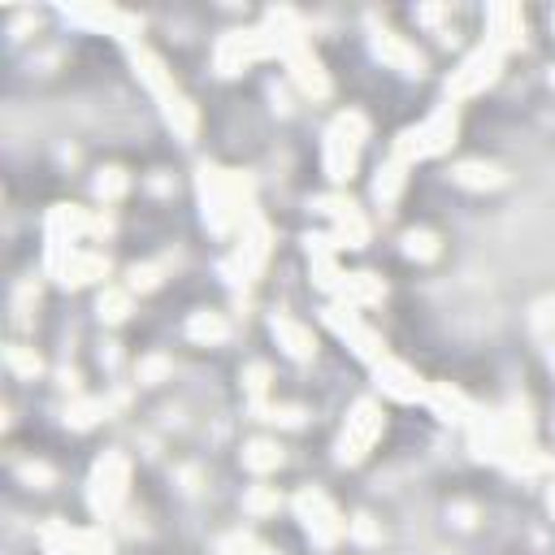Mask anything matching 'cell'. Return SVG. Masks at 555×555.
<instances>
[{
	"label": "cell",
	"mask_w": 555,
	"mask_h": 555,
	"mask_svg": "<svg viewBox=\"0 0 555 555\" xmlns=\"http://www.w3.org/2000/svg\"><path fill=\"white\" fill-rule=\"evenodd\" d=\"M265 387H269V369H265V364H252V369H248V395H252L257 404H261Z\"/></svg>",
	"instance_id": "30"
},
{
	"label": "cell",
	"mask_w": 555,
	"mask_h": 555,
	"mask_svg": "<svg viewBox=\"0 0 555 555\" xmlns=\"http://www.w3.org/2000/svg\"><path fill=\"white\" fill-rule=\"evenodd\" d=\"M131 313V295L127 291H104L100 295V317L104 322H122Z\"/></svg>",
	"instance_id": "24"
},
{
	"label": "cell",
	"mask_w": 555,
	"mask_h": 555,
	"mask_svg": "<svg viewBox=\"0 0 555 555\" xmlns=\"http://www.w3.org/2000/svg\"><path fill=\"white\" fill-rule=\"evenodd\" d=\"M404 192V161H391L387 169H378V183H373V196L378 204H395Z\"/></svg>",
	"instance_id": "17"
},
{
	"label": "cell",
	"mask_w": 555,
	"mask_h": 555,
	"mask_svg": "<svg viewBox=\"0 0 555 555\" xmlns=\"http://www.w3.org/2000/svg\"><path fill=\"white\" fill-rule=\"evenodd\" d=\"M551 364H555V356H551Z\"/></svg>",
	"instance_id": "34"
},
{
	"label": "cell",
	"mask_w": 555,
	"mask_h": 555,
	"mask_svg": "<svg viewBox=\"0 0 555 555\" xmlns=\"http://www.w3.org/2000/svg\"><path fill=\"white\" fill-rule=\"evenodd\" d=\"M456 178L460 187H499L503 183V174L494 169V165H482V161H464V165H456Z\"/></svg>",
	"instance_id": "15"
},
{
	"label": "cell",
	"mask_w": 555,
	"mask_h": 555,
	"mask_svg": "<svg viewBox=\"0 0 555 555\" xmlns=\"http://www.w3.org/2000/svg\"><path fill=\"white\" fill-rule=\"evenodd\" d=\"M490 48H512L517 39H521V13L517 9H508V4H499V9H490Z\"/></svg>",
	"instance_id": "10"
},
{
	"label": "cell",
	"mask_w": 555,
	"mask_h": 555,
	"mask_svg": "<svg viewBox=\"0 0 555 555\" xmlns=\"http://www.w3.org/2000/svg\"><path fill=\"white\" fill-rule=\"evenodd\" d=\"M378 387L391 395V399H421V378L408 369V364H399V360H378Z\"/></svg>",
	"instance_id": "7"
},
{
	"label": "cell",
	"mask_w": 555,
	"mask_h": 555,
	"mask_svg": "<svg viewBox=\"0 0 555 555\" xmlns=\"http://www.w3.org/2000/svg\"><path fill=\"white\" fill-rule=\"evenodd\" d=\"M222 555H269V547H261L252 534H234V538H226Z\"/></svg>",
	"instance_id": "27"
},
{
	"label": "cell",
	"mask_w": 555,
	"mask_h": 555,
	"mask_svg": "<svg viewBox=\"0 0 555 555\" xmlns=\"http://www.w3.org/2000/svg\"><path fill=\"white\" fill-rule=\"evenodd\" d=\"M100 412H104V404H96V399H78V404H74V408L66 412V421L74 425V429H87V425L96 421Z\"/></svg>",
	"instance_id": "25"
},
{
	"label": "cell",
	"mask_w": 555,
	"mask_h": 555,
	"mask_svg": "<svg viewBox=\"0 0 555 555\" xmlns=\"http://www.w3.org/2000/svg\"><path fill=\"white\" fill-rule=\"evenodd\" d=\"M429 404H434V412L443 417V421H469L473 417V408H469V399L452 387H434L429 391Z\"/></svg>",
	"instance_id": "13"
},
{
	"label": "cell",
	"mask_w": 555,
	"mask_h": 555,
	"mask_svg": "<svg viewBox=\"0 0 555 555\" xmlns=\"http://www.w3.org/2000/svg\"><path fill=\"white\" fill-rule=\"evenodd\" d=\"M360 139H364V118L360 113H343L326 135V174L330 178H352L356 169V152H360Z\"/></svg>",
	"instance_id": "2"
},
{
	"label": "cell",
	"mask_w": 555,
	"mask_h": 555,
	"mask_svg": "<svg viewBox=\"0 0 555 555\" xmlns=\"http://www.w3.org/2000/svg\"><path fill=\"white\" fill-rule=\"evenodd\" d=\"M243 508H248V512H273V508H278V494H273V490H265V486H257V490H248V494H243Z\"/></svg>",
	"instance_id": "28"
},
{
	"label": "cell",
	"mask_w": 555,
	"mask_h": 555,
	"mask_svg": "<svg viewBox=\"0 0 555 555\" xmlns=\"http://www.w3.org/2000/svg\"><path fill=\"white\" fill-rule=\"evenodd\" d=\"M192 339H200V343H222L226 339V322L217 317V313H200V317H192Z\"/></svg>",
	"instance_id": "20"
},
{
	"label": "cell",
	"mask_w": 555,
	"mask_h": 555,
	"mask_svg": "<svg viewBox=\"0 0 555 555\" xmlns=\"http://www.w3.org/2000/svg\"><path fill=\"white\" fill-rule=\"evenodd\" d=\"M165 118H169V127L183 135V139H192V135H196V109L178 96V92H174V96H165Z\"/></svg>",
	"instance_id": "16"
},
{
	"label": "cell",
	"mask_w": 555,
	"mask_h": 555,
	"mask_svg": "<svg viewBox=\"0 0 555 555\" xmlns=\"http://www.w3.org/2000/svg\"><path fill=\"white\" fill-rule=\"evenodd\" d=\"M4 364L13 369V373H22V378H35L44 364H39V356H35L31 347H22V343H13V347H4Z\"/></svg>",
	"instance_id": "21"
},
{
	"label": "cell",
	"mask_w": 555,
	"mask_h": 555,
	"mask_svg": "<svg viewBox=\"0 0 555 555\" xmlns=\"http://www.w3.org/2000/svg\"><path fill=\"white\" fill-rule=\"evenodd\" d=\"M404 248H408V257H421V261H434V257H438V239H434L429 230H408Z\"/></svg>",
	"instance_id": "23"
},
{
	"label": "cell",
	"mask_w": 555,
	"mask_h": 555,
	"mask_svg": "<svg viewBox=\"0 0 555 555\" xmlns=\"http://www.w3.org/2000/svg\"><path fill=\"white\" fill-rule=\"evenodd\" d=\"M373 48H378V57L387 61V66H395V69H404V74H421V53L417 48H408L399 35H391V31H378V39H373Z\"/></svg>",
	"instance_id": "9"
},
{
	"label": "cell",
	"mask_w": 555,
	"mask_h": 555,
	"mask_svg": "<svg viewBox=\"0 0 555 555\" xmlns=\"http://www.w3.org/2000/svg\"><path fill=\"white\" fill-rule=\"evenodd\" d=\"M287 66H291V74H295V83L308 92V96H326L330 92V78H326V69L317 66V57L299 44V48H291L287 53Z\"/></svg>",
	"instance_id": "8"
},
{
	"label": "cell",
	"mask_w": 555,
	"mask_h": 555,
	"mask_svg": "<svg viewBox=\"0 0 555 555\" xmlns=\"http://www.w3.org/2000/svg\"><path fill=\"white\" fill-rule=\"evenodd\" d=\"M122 499H127V460L118 452H109L92 473V512L109 517V512H118Z\"/></svg>",
	"instance_id": "3"
},
{
	"label": "cell",
	"mask_w": 555,
	"mask_h": 555,
	"mask_svg": "<svg viewBox=\"0 0 555 555\" xmlns=\"http://www.w3.org/2000/svg\"><path fill=\"white\" fill-rule=\"evenodd\" d=\"M352 538H360V543H378V529H373L369 517H356V521H352Z\"/></svg>",
	"instance_id": "32"
},
{
	"label": "cell",
	"mask_w": 555,
	"mask_h": 555,
	"mask_svg": "<svg viewBox=\"0 0 555 555\" xmlns=\"http://www.w3.org/2000/svg\"><path fill=\"white\" fill-rule=\"evenodd\" d=\"M165 373H169V364H165L161 356H152V360H143V364H139V378H143V382H161Z\"/></svg>",
	"instance_id": "31"
},
{
	"label": "cell",
	"mask_w": 555,
	"mask_h": 555,
	"mask_svg": "<svg viewBox=\"0 0 555 555\" xmlns=\"http://www.w3.org/2000/svg\"><path fill=\"white\" fill-rule=\"evenodd\" d=\"M295 512H299L304 529L313 534V543H322V547H330V543L343 534V521L334 517L330 499H326V494H317V490H304V494L295 499Z\"/></svg>",
	"instance_id": "5"
},
{
	"label": "cell",
	"mask_w": 555,
	"mask_h": 555,
	"mask_svg": "<svg viewBox=\"0 0 555 555\" xmlns=\"http://www.w3.org/2000/svg\"><path fill=\"white\" fill-rule=\"evenodd\" d=\"M243 464H248L252 473H269V469H278V464H282V452H278L273 443L257 438V443H248V452H243Z\"/></svg>",
	"instance_id": "18"
},
{
	"label": "cell",
	"mask_w": 555,
	"mask_h": 555,
	"mask_svg": "<svg viewBox=\"0 0 555 555\" xmlns=\"http://www.w3.org/2000/svg\"><path fill=\"white\" fill-rule=\"evenodd\" d=\"M135 69H139V78H143V83H148V87H152L161 100L174 96V92H169V78H165V66L152 57V53H148V48H135Z\"/></svg>",
	"instance_id": "14"
},
{
	"label": "cell",
	"mask_w": 555,
	"mask_h": 555,
	"mask_svg": "<svg viewBox=\"0 0 555 555\" xmlns=\"http://www.w3.org/2000/svg\"><path fill=\"white\" fill-rule=\"evenodd\" d=\"M109 273V261L96 257V252H74V261L66 265V273H61V282L66 287H83V282H96Z\"/></svg>",
	"instance_id": "12"
},
{
	"label": "cell",
	"mask_w": 555,
	"mask_h": 555,
	"mask_svg": "<svg viewBox=\"0 0 555 555\" xmlns=\"http://www.w3.org/2000/svg\"><path fill=\"white\" fill-rule=\"evenodd\" d=\"M494 66H499V48H477L464 66L456 69V78H452V96H473L477 87H486L490 78H494Z\"/></svg>",
	"instance_id": "6"
},
{
	"label": "cell",
	"mask_w": 555,
	"mask_h": 555,
	"mask_svg": "<svg viewBox=\"0 0 555 555\" xmlns=\"http://www.w3.org/2000/svg\"><path fill=\"white\" fill-rule=\"evenodd\" d=\"M122 192H127V174H122V169H104V174L96 178V196L100 200H118Z\"/></svg>",
	"instance_id": "26"
},
{
	"label": "cell",
	"mask_w": 555,
	"mask_h": 555,
	"mask_svg": "<svg viewBox=\"0 0 555 555\" xmlns=\"http://www.w3.org/2000/svg\"><path fill=\"white\" fill-rule=\"evenodd\" d=\"M157 282H161V278H157V269H152V265H135V269H131V287H135V291H152Z\"/></svg>",
	"instance_id": "29"
},
{
	"label": "cell",
	"mask_w": 555,
	"mask_h": 555,
	"mask_svg": "<svg viewBox=\"0 0 555 555\" xmlns=\"http://www.w3.org/2000/svg\"><path fill=\"white\" fill-rule=\"evenodd\" d=\"M74 555H113V543L100 529H74Z\"/></svg>",
	"instance_id": "22"
},
{
	"label": "cell",
	"mask_w": 555,
	"mask_h": 555,
	"mask_svg": "<svg viewBox=\"0 0 555 555\" xmlns=\"http://www.w3.org/2000/svg\"><path fill=\"white\" fill-rule=\"evenodd\" d=\"M378 429H382L378 404L360 399L356 412H352V421H347V429H343V438H339V460H343V464H356V460L369 452V443L378 438Z\"/></svg>",
	"instance_id": "4"
},
{
	"label": "cell",
	"mask_w": 555,
	"mask_h": 555,
	"mask_svg": "<svg viewBox=\"0 0 555 555\" xmlns=\"http://www.w3.org/2000/svg\"><path fill=\"white\" fill-rule=\"evenodd\" d=\"M452 135H456V109L447 104V109H438L425 127L417 131H408L399 139V148H395V161H421V157H438V152H447L452 148Z\"/></svg>",
	"instance_id": "1"
},
{
	"label": "cell",
	"mask_w": 555,
	"mask_h": 555,
	"mask_svg": "<svg viewBox=\"0 0 555 555\" xmlns=\"http://www.w3.org/2000/svg\"><path fill=\"white\" fill-rule=\"evenodd\" d=\"M343 295L356 299V304H373V299H382V282H378L373 273H352L347 287H343Z\"/></svg>",
	"instance_id": "19"
},
{
	"label": "cell",
	"mask_w": 555,
	"mask_h": 555,
	"mask_svg": "<svg viewBox=\"0 0 555 555\" xmlns=\"http://www.w3.org/2000/svg\"><path fill=\"white\" fill-rule=\"evenodd\" d=\"M22 477L35 482V486H48V482H53V473H48L44 464H22Z\"/></svg>",
	"instance_id": "33"
},
{
	"label": "cell",
	"mask_w": 555,
	"mask_h": 555,
	"mask_svg": "<svg viewBox=\"0 0 555 555\" xmlns=\"http://www.w3.org/2000/svg\"><path fill=\"white\" fill-rule=\"evenodd\" d=\"M273 339H278V343H282L295 360L313 356V334L299 326V322H291V317H273Z\"/></svg>",
	"instance_id": "11"
}]
</instances>
